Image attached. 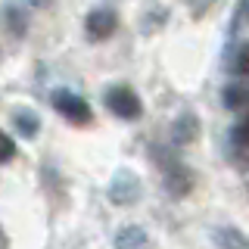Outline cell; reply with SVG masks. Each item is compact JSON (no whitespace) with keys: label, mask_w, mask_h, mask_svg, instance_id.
Masks as SVG:
<instances>
[{"label":"cell","mask_w":249,"mask_h":249,"mask_svg":"<svg viewBox=\"0 0 249 249\" xmlns=\"http://www.w3.org/2000/svg\"><path fill=\"white\" fill-rule=\"evenodd\" d=\"M231 137H233V143H237V146H249V112L233 124V134Z\"/></svg>","instance_id":"obj_13"},{"label":"cell","mask_w":249,"mask_h":249,"mask_svg":"<svg viewBox=\"0 0 249 249\" xmlns=\"http://www.w3.org/2000/svg\"><path fill=\"white\" fill-rule=\"evenodd\" d=\"M146 246H150V237L137 224H128L115 233V249H146Z\"/></svg>","instance_id":"obj_7"},{"label":"cell","mask_w":249,"mask_h":249,"mask_svg":"<svg viewBox=\"0 0 249 249\" xmlns=\"http://www.w3.org/2000/svg\"><path fill=\"white\" fill-rule=\"evenodd\" d=\"M231 69H233L237 75H249V44H240L237 56L231 59Z\"/></svg>","instance_id":"obj_11"},{"label":"cell","mask_w":249,"mask_h":249,"mask_svg":"<svg viewBox=\"0 0 249 249\" xmlns=\"http://www.w3.org/2000/svg\"><path fill=\"white\" fill-rule=\"evenodd\" d=\"M115 28H119V13L109 10V6H97L84 19V31H88L90 41H106V37L115 35Z\"/></svg>","instance_id":"obj_5"},{"label":"cell","mask_w":249,"mask_h":249,"mask_svg":"<svg viewBox=\"0 0 249 249\" xmlns=\"http://www.w3.org/2000/svg\"><path fill=\"white\" fill-rule=\"evenodd\" d=\"M140 193H143V184H140V178L134 171L131 168L115 171L112 184H109V199H112L115 206H134L140 199Z\"/></svg>","instance_id":"obj_4"},{"label":"cell","mask_w":249,"mask_h":249,"mask_svg":"<svg viewBox=\"0 0 249 249\" xmlns=\"http://www.w3.org/2000/svg\"><path fill=\"white\" fill-rule=\"evenodd\" d=\"M13 124H16V131H19L25 140L37 137V131H41V119H37L35 109H16V112H13Z\"/></svg>","instance_id":"obj_9"},{"label":"cell","mask_w":249,"mask_h":249,"mask_svg":"<svg viewBox=\"0 0 249 249\" xmlns=\"http://www.w3.org/2000/svg\"><path fill=\"white\" fill-rule=\"evenodd\" d=\"M50 103H53V109H56L62 119L72 122V124H90L93 122L90 103L81 97V93H75V90H69V88H56V90L50 93Z\"/></svg>","instance_id":"obj_1"},{"label":"cell","mask_w":249,"mask_h":249,"mask_svg":"<svg viewBox=\"0 0 249 249\" xmlns=\"http://www.w3.org/2000/svg\"><path fill=\"white\" fill-rule=\"evenodd\" d=\"M106 109L122 122H137L143 115V103H140L137 90L128 88V84H112L106 90Z\"/></svg>","instance_id":"obj_2"},{"label":"cell","mask_w":249,"mask_h":249,"mask_svg":"<svg viewBox=\"0 0 249 249\" xmlns=\"http://www.w3.org/2000/svg\"><path fill=\"white\" fill-rule=\"evenodd\" d=\"M156 162L162 165L165 190L171 193V196H184V193H190V187H193V171L187 168L181 159H175V156H165V153H156Z\"/></svg>","instance_id":"obj_3"},{"label":"cell","mask_w":249,"mask_h":249,"mask_svg":"<svg viewBox=\"0 0 249 249\" xmlns=\"http://www.w3.org/2000/svg\"><path fill=\"white\" fill-rule=\"evenodd\" d=\"M13 156H16V140L6 134V131H0V165L13 162Z\"/></svg>","instance_id":"obj_12"},{"label":"cell","mask_w":249,"mask_h":249,"mask_svg":"<svg viewBox=\"0 0 249 249\" xmlns=\"http://www.w3.org/2000/svg\"><path fill=\"white\" fill-rule=\"evenodd\" d=\"M196 134H199V122L193 119L190 112H184L181 119H175V124H171V140L175 143H193L196 140Z\"/></svg>","instance_id":"obj_8"},{"label":"cell","mask_w":249,"mask_h":249,"mask_svg":"<svg viewBox=\"0 0 249 249\" xmlns=\"http://www.w3.org/2000/svg\"><path fill=\"white\" fill-rule=\"evenodd\" d=\"M0 249H10V237H6V231H3V224H0Z\"/></svg>","instance_id":"obj_14"},{"label":"cell","mask_w":249,"mask_h":249,"mask_svg":"<svg viewBox=\"0 0 249 249\" xmlns=\"http://www.w3.org/2000/svg\"><path fill=\"white\" fill-rule=\"evenodd\" d=\"M221 103L228 109H249V84L246 81H233L221 90Z\"/></svg>","instance_id":"obj_10"},{"label":"cell","mask_w":249,"mask_h":249,"mask_svg":"<svg viewBox=\"0 0 249 249\" xmlns=\"http://www.w3.org/2000/svg\"><path fill=\"white\" fill-rule=\"evenodd\" d=\"M212 243L218 249H249V237L237 228H215L212 231Z\"/></svg>","instance_id":"obj_6"}]
</instances>
